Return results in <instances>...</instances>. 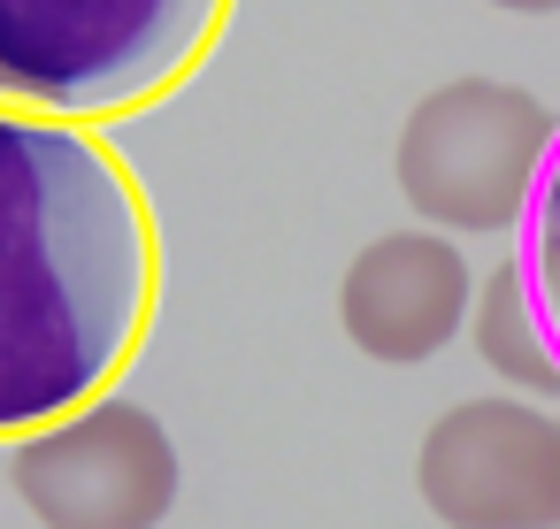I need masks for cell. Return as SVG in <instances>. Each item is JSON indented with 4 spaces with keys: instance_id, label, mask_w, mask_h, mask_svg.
Returning <instances> with one entry per match:
<instances>
[{
    "instance_id": "8",
    "label": "cell",
    "mask_w": 560,
    "mask_h": 529,
    "mask_svg": "<svg viewBox=\"0 0 560 529\" xmlns=\"http://www.w3.org/2000/svg\"><path fill=\"white\" fill-rule=\"evenodd\" d=\"M522 277H529L537 315H545V330H552V345H560V139H552V162H545L537 200H529V215H522Z\"/></svg>"
},
{
    "instance_id": "3",
    "label": "cell",
    "mask_w": 560,
    "mask_h": 529,
    "mask_svg": "<svg viewBox=\"0 0 560 529\" xmlns=\"http://www.w3.org/2000/svg\"><path fill=\"white\" fill-rule=\"evenodd\" d=\"M560 116L506 78H445L430 85L392 146V177L407 208L445 238H499L522 231L537 177L552 162Z\"/></svg>"
},
{
    "instance_id": "2",
    "label": "cell",
    "mask_w": 560,
    "mask_h": 529,
    "mask_svg": "<svg viewBox=\"0 0 560 529\" xmlns=\"http://www.w3.org/2000/svg\"><path fill=\"white\" fill-rule=\"evenodd\" d=\"M238 0H0V108L116 124L200 78Z\"/></svg>"
},
{
    "instance_id": "4",
    "label": "cell",
    "mask_w": 560,
    "mask_h": 529,
    "mask_svg": "<svg viewBox=\"0 0 560 529\" xmlns=\"http://www.w3.org/2000/svg\"><path fill=\"white\" fill-rule=\"evenodd\" d=\"M9 491L32 506L39 529H162L185 468L154 407L108 391L9 452Z\"/></svg>"
},
{
    "instance_id": "1",
    "label": "cell",
    "mask_w": 560,
    "mask_h": 529,
    "mask_svg": "<svg viewBox=\"0 0 560 529\" xmlns=\"http://www.w3.org/2000/svg\"><path fill=\"white\" fill-rule=\"evenodd\" d=\"M162 231L131 162L70 116L0 108V437H32L139 361Z\"/></svg>"
},
{
    "instance_id": "5",
    "label": "cell",
    "mask_w": 560,
    "mask_h": 529,
    "mask_svg": "<svg viewBox=\"0 0 560 529\" xmlns=\"http://www.w3.org/2000/svg\"><path fill=\"white\" fill-rule=\"evenodd\" d=\"M415 491L445 529H560V414L537 399H460L422 430Z\"/></svg>"
},
{
    "instance_id": "9",
    "label": "cell",
    "mask_w": 560,
    "mask_h": 529,
    "mask_svg": "<svg viewBox=\"0 0 560 529\" xmlns=\"http://www.w3.org/2000/svg\"><path fill=\"white\" fill-rule=\"evenodd\" d=\"M483 9H506V16H560V0H483Z\"/></svg>"
},
{
    "instance_id": "6",
    "label": "cell",
    "mask_w": 560,
    "mask_h": 529,
    "mask_svg": "<svg viewBox=\"0 0 560 529\" xmlns=\"http://www.w3.org/2000/svg\"><path fill=\"white\" fill-rule=\"evenodd\" d=\"M468 299H476L468 254L430 223L369 238L338 277V322H346L353 353H369L384 368L438 361L468 330Z\"/></svg>"
},
{
    "instance_id": "7",
    "label": "cell",
    "mask_w": 560,
    "mask_h": 529,
    "mask_svg": "<svg viewBox=\"0 0 560 529\" xmlns=\"http://www.w3.org/2000/svg\"><path fill=\"white\" fill-rule=\"evenodd\" d=\"M468 338H476V353H483V368H491L499 384H514L522 399H560V345H552V330H545V315H537V292H529V277H522V254L499 261V269L476 284V299H468Z\"/></svg>"
}]
</instances>
